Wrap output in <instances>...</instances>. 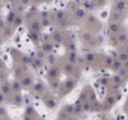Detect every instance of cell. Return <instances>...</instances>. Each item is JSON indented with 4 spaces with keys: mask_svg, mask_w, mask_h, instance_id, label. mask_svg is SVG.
I'll use <instances>...</instances> for the list:
<instances>
[{
    "mask_svg": "<svg viewBox=\"0 0 128 120\" xmlns=\"http://www.w3.org/2000/svg\"><path fill=\"white\" fill-rule=\"evenodd\" d=\"M74 19L76 20H83L84 18H86V11H84V9H79V8H77L76 10H74Z\"/></svg>",
    "mask_w": 128,
    "mask_h": 120,
    "instance_id": "23",
    "label": "cell"
},
{
    "mask_svg": "<svg viewBox=\"0 0 128 120\" xmlns=\"http://www.w3.org/2000/svg\"><path fill=\"white\" fill-rule=\"evenodd\" d=\"M20 83H22V86L24 88V89H30V88H33V85H34V78L30 75V74H24L22 78H20Z\"/></svg>",
    "mask_w": 128,
    "mask_h": 120,
    "instance_id": "6",
    "label": "cell"
},
{
    "mask_svg": "<svg viewBox=\"0 0 128 120\" xmlns=\"http://www.w3.org/2000/svg\"><path fill=\"white\" fill-rule=\"evenodd\" d=\"M5 26H6V21L4 19L0 18V33H3V30L5 29Z\"/></svg>",
    "mask_w": 128,
    "mask_h": 120,
    "instance_id": "35",
    "label": "cell"
},
{
    "mask_svg": "<svg viewBox=\"0 0 128 120\" xmlns=\"http://www.w3.org/2000/svg\"><path fill=\"white\" fill-rule=\"evenodd\" d=\"M16 16H18V13H16L15 10H10V11L8 13L6 18H5L6 25H10V26H13V25H14V21H15V19H16Z\"/></svg>",
    "mask_w": 128,
    "mask_h": 120,
    "instance_id": "18",
    "label": "cell"
},
{
    "mask_svg": "<svg viewBox=\"0 0 128 120\" xmlns=\"http://www.w3.org/2000/svg\"><path fill=\"white\" fill-rule=\"evenodd\" d=\"M25 115H26V116H30V118H36V116H38L35 108L32 106V105H28V106H26V109H25Z\"/></svg>",
    "mask_w": 128,
    "mask_h": 120,
    "instance_id": "24",
    "label": "cell"
},
{
    "mask_svg": "<svg viewBox=\"0 0 128 120\" xmlns=\"http://www.w3.org/2000/svg\"><path fill=\"white\" fill-rule=\"evenodd\" d=\"M62 73H63L62 66H59V65L49 66V69H48V71H46V79H48V80H55V79H59Z\"/></svg>",
    "mask_w": 128,
    "mask_h": 120,
    "instance_id": "3",
    "label": "cell"
},
{
    "mask_svg": "<svg viewBox=\"0 0 128 120\" xmlns=\"http://www.w3.org/2000/svg\"><path fill=\"white\" fill-rule=\"evenodd\" d=\"M108 31L112 34V35H117V34H119L120 31H123V29H122V25L119 24V23H110L109 25H108Z\"/></svg>",
    "mask_w": 128,
    "mask_h": 120,
    "instance_id": "12",
    "label": "cell"
},
{
    "mask_svg": "<svg viewBox=\"0 0 128 120\" xmlns=\"http://www.w3.org/2000/svg\"><path fill=\"white\" fill-rule=\"evenodd\" d=\"M23 23H24V16H23V15H20V14H18V16H16V19H15V21H14L13 28H14V29H16V28L22 26V25H23Z\"/></svg>",
    "mask_w": 128,
    "mask_h": 120,
    "instance_id": "28",
    "label": "cell"
},
{
    "mask_svg": "<svg viewBox=\"0 0 128 120\" xmlns=\"http://www.w3.org/2000/svg\"><path fill=\"white\" fill-rule=\"evenodd\" d=\"M3 5H4V4H3V3H2V0H0V8H2V6H3Z\"/></svg>",
    "mask_w": 128,
    "mask_h": 120,
    "instance_id": "47",
    "label": "cell"
},
{
    "mask_svg": "<svg viewBox=\"0 0 128 120\" xmlns=\"http://www.w3.org/2000/svg\"><path fill=\"white\" fill-rule=\"evenodd\" d=\"M78 59H79V55L77 54V51H67V55H66V61H69L72 64H78Z\"/></svg>",
    "mask_w": 128,
    "mask_h": 120,
    "instance_id": "14",
    "label": "cell"
},
{
    "mask_svg": "<svg viewBox=\"0 0 128 120\" xmlns=\"http://www.w3.org/2000/svg\"><path fill=\"white\" fill-rule=\"evenodd\" d=\"M6 109L3 106V105H0V118H4V116H6Z\"/></svg>",
    "mask_w": 128,
    "mask_h": 120,
    "instance_id": "36",
    "label": "cell"
},
{
    "mask_svg": "<svg viewBox=\"0 0 128 120\" xmlns=\"http://www.w3.org/2000/svg\"><path fill=\"white\" fill-rule=\"evenodd\" d=\"M33 120H43V119H42V118H40V116H36V118H34V119H33Z\"/></svg>",
    "mask_w": 128,
    "mask_h": 120,
    "instance_id": "45",
    "label": "cell"
},
{
    "mask_svg": "<svg viewBox=\"0 0 128 120\" xmlns=\"http://www.w3.org/2000/svg\"><path fill=\"white\" fill-rule=\"evenodd\" d=\"M124 69H126V70H128V60L124 63Z\"/></svg>",
    "mask_w": 128,
    "mask_h": 120,
    "instance_id": "43",
    "label": "cell"
},
{
    "mask_svg": "<svg viewBox=\"0 0 128 120\" xmlns=\"http://www.w3.org/2000/svg\"><path fill=\"white\" fill-rule=\"evenodd\" d=\"M10 96H12V100H10L12 104H14V105H16V106H22V105H23L24 98H23L22 93H13Z\"/></svg>",
    "mask_w": 128,
    "mask_h": 120,
    "instance_id": "11",
    "label": "cell"
},
{
    "mask_svg": "<svg viewBox=\"0 0 128 120\" xmlns=\"http://www.w3.org/2000/svg\"><path fill=\"white\" fill-rule=\"evenodd\" d=\"M14 31H15V29H14L13 26L6 25V26H5V29L3 30V33H2V35H3L4 40H5V39H8V38H10V36L14 34Z\"/></svg>",
    "mask_w": 128,
    "mask_h": 120,
    "instance_id": "21",
    "label": "cell"
},
{
    "mask_svg": "<svg viewBox=\"0 0 128 120\" xmlns=\"http://www.w3.org/2000/svg\"><path fill=\"white\" fill-rule=\"evenodd\" d=\"M118 59L124 64L127 60H128V54H127V51H126V50H119V53H118Z\"/></svg>",
    "mask_w": 128,
    "mask_h": 120,
    "instance_id": "29",
    "label": "cell"
},
{
    "mask_svg": "<svg viewBox=\"0 0 128 120\" xmlns=\"http://www.w3.org/2000/svg\"><path fill=\"white\" fill-rule=\"evenodd\" d=\"M22 89H23V86H22L20 80H18V79L13 80V83H12V90H13V93H22Z\"/></svg>",
    "mask_w": 128,
    "mask_h": 120,
    "instance_id": "22",
    "label": "cell"
},
{
    "mask_svg": "<svg viewBox=\"0 0 128 120\" xmlns=\"http://www.w3.org/2000/svg\"><path fill=\"white\" fill-rule=\"evenodd\" d=\"M0 91H2L5 96H10L12 94H13V90H12V84H9L8 81H5V83H2L0 84Z\"/></svg>",
    "mask_w": 128,
    "mask_h": 120,
    "instance_id": "15",
    "label": "cell"
},
{
    "mask_svg": "<svg viewBox=\"0 0 128 120\" xmlns=\"http://www.w3.org/2000/svg\"><path fill=\"white\" fill-rule=\"evenodd\" d=\"M77 85V80L72 76H68V79L64 81L60 86V90H59V95L60 96H66L67 94H69Z\"/></svg>",
    "mask_w": 128,
    "mask_h": 120,
    "instance_id": "1",
    "label": "cell"
},
{
    "mask_svg": "<svg viewBox=\"0 0 128 120\" xmlns=\"http://www.w3.org/2000/svg\"><path fill=\"white\" fill-rule=\"evenodd\" d=\"M126 51H127V54H128V46H127V48H126Z\"/></svg>",
    "mask_w": 128,
    "mask_h": 120,
    "instance_id": "48",
    "label": "cell"
},
{
    "mask_svg": "<svg viewBox=\"0 0 128 120\" xmlns=\"http://www.w3.org/2000/svg\"><path fill=\"white\" fill-rule=\"evenodd\" d=\"M114 36H116V40H117L118 44H128V34L124 30L120 31L119 34L114 35Z\"/></svg>",
    "mask_w": 128,
    "mask_h": 120,
    "instance_id": "19",
    "label": "cell"
},
{
    "mask_svg": "<svg viewBox=\"0 0 128 120\" xmlns=\"http://www.w3.org/2000/svg\"><path fill=\"white\" fill-rule=\"evenodd\" d=\"M84 59H86V61H87V64H88V63H94L96 59H97V56H96V54H93V53H87V54L84 55Z\"/></svg>",
    "mask_w": 128,
    "mask_h": 120,
    "instance_id": "30",
    "label": "cell"
},
{
    "mask_svg": "<svg viewBox=\"0 0 128 120\" xmlns=\"http://www.w3.org/2000/svg\"><path fill=\"white\" fill-rule=\"evenodd\" d=\"M108 120H113V119H108Z\"/></svg>",
    "mask_w": 128,
    "mask_h": 120,
    "instance_id": "49",
    "label": "cell"
},
{
    "mask_svg": "<svg viewBox=\"0 0 128 120\" xmlns=\"http://www.w3.org/2000/svg\"><path fill=\"white\" fill-rule=\"evenodd\" d=\"M54 20L60 25V26H63L64 24H67V21H68V16H67V13L66 11H63V10H58V11H55V15H54Z\"/></svg>",
    "mask_w": 128,
    "mask_h": 120,
    "instance_id": "7",
    "label": "cell"
},
{
    "mask_svg": "<svg viewBox=\"0 0 128 120\" xmlns=\"http://www.w3.org/2000/svg\"><path fill=\"white\" fill-rule=\"evenodd\" d=\"M80 39L84 41V43H92L94 40V34L89 30H83L80 33Z\"/></svg>",
    "mask_w": 128,
    "mask_h": 120,
    "instance_id": "16",
    "label": "cell"
},
{
    "mask_svg": "<svg viewBox=\"0 0 128 120\" xmlns=\"http://www.w3.org/2000/svg\"><path fill=\"white\" fill-rule=\"evenodd\" d=\"M4 69H5V63L3 61L2 59H0V71H2V70H4Z\"/></svg>",
    "mask_w": 128,
    "mask_h": 120,
    "instance_id": "39",
    "label": "cell"
},
{
    "mask_svg": "<svg viewBox=\"0 0 128 120\" xmlns=\"http://www.w3.org/2000/svg\"><path fill=\"white\" fill-rule=\"evenodd\" d=\"M102 61H103V64H104L106 68H110L112 69L113 63H114V59L112 56H104V60H102Z\"/></svg>",
    "mask_w": 128,
    "mask_h": 120,
    "instance_id": "26",
    "label": "cell"
},
{
    "mask_svg": "<svg viewBox=\"0 0 128 120\" xmlns=\"http://www.w3.org/2000/svg\"><path fill=\"white\" fill-rule=\"evenodd\" d=\"M127 9V4L124 0H116L114 4H113V10L118 11V13H123Z\"/></svg>",
    "mask_w": 128,
    "mask_h": 120,
    "instance_id": "13",
    "label": "cell"
},
{
    "mask_svg": "<svg viewBox=\"0 0 128 120\" xmlns=\"http://www.w3.org/2000/svg\"><path fill=\"white\" fill-rule=\"evenodd\" d=\"M124 66V64L120 61L119 59H114V63H113V66H112V70H114V71H119Z\"/></svg>",
    "mask_w": 128,
    "mask_h": 120,
    "instance_id": "27",
    "label": "cell"
},
{
    "mask_svg": "<svg viewBox=\"0 0 128 120\" xmlns=\"http://www.w3.org/2000/svg\"><path fill=\"white\" fill-rule=\"evenodd\" d=\"M35 58H38V59H44L45 60V58H46V54L40 49V50H36V56Z\"/></svg>",
    "mask_w": 128,
    "mask_h": 120,
    "instance_id": "34",
    "label": "cell"
},
{
    "mask_svg": "<svg viewBox=\"0 0 128 120\" xmlns=\"http://www.w3.org/2000/svg\"><path fill=\"white\" fill-rule=\"evenodd\" d=\"M43 24H42V20L39 16L36 18H33L30 20H28V30L29 33H35V34H40L42 29H43Z\"/></svg>",
    "mask_w": 128,
    "mask_h": 120,
    "instance_id": "2",
    "label": "cell"
},
{
    "mask_svg": "<svg viewBox=\"0 0 128 120\" xmlns=\"http://www.w3.org/2000/svg\"><path fill=\"white\" fill-rule=\"evenodd\" d=\"M35 4H42V3H45V1H52V0H33Z\"/></svg>",
    "mask_w": 128,
    "mask_h": 120,
    "instance_id": "40",
    "label": "cell"
},
{
    "mask_svg": "<svg viewBox=\"0 0 128 120\" xmlns=\"http://www.w3.org/2000/svg\"><path fill=\"white\" fill-rule=\"evenodd\" d=\"M19 1H20V0H9V3H10V4H13V5H18V4H19Z\"/></svg>",
    "mask_w": 128,
    "mask_h": 120,
    "instance_id": "41",
    "label": "cell"
},
{
    "mask_svg": "<svg viewBox=\"0 0 128 120\" xmlns=\"http://www.w3.org/2000/svg\"><path fill=\"white\" fill-rule=\"evenodd\" d=\"M67 120H77V119H76V118H73V116H69Z\"/></svg>",
    "mask_w": 128,
    "mask_h": 120,
    "instance_id": "44",
    "label": "cell"
},
{
    "mask_svg": "<svg viewBox=\"0 0 128 120\" xmlns=\"http://www.w3.org/2000/svg\"><path fill=\"white\" fill-rule=\"evenodd\" d=\"M62 109H63L64 111H66L69 116L74 115V105H66V106H63Z\"/></svg>",
    "mask_w": 128,
    "mask_h": 120,
    "instance_id": "31",
    "label": "cell"
},
{
    "mask_svg": "<svg viewBox=\"0 0 128 120\" xmlns=\"http://www.w3.org/2000/svg\"><path fill=\"white\" fill-rule=\"evenodd\" d=\"M40 49L48 55V54H52L53 50H54V44L52 40H45V41H42L40 44Z\"/></svg>",
    "mask_w": 128,
    "mask_h": 120,
    "instance_id": "10",
    "label": "cell"
},
{
    "mask_svg": "<svg viewBox=\"0 0 128 120\" xmlns=\"http://www.w3.org/2000/svg\"><path fill=\"white\" fill-rule=\"evenodd\" d=\"M33 93L34 94H38V95H44L46 93V86L44 85L43 81H35L33 88H32Z\"/></svg>",
    "mask_w": 128,
    "mask_h": 120,
    "instance_id": "9",
    "label": "cell"
},
{
    "mask_svg": "<svg viewBox=\"0 0 128 120\" xmlns=\"http://www.w3.org/2000/svg\"><path fill=\"white\" fill-rule=\"evenodd\" d=\"M110 80H112V81H113V83H114V84H116L117 86H118V85H120V84L123 83V78H122V76H120L119 74L114 75V76H113V78H112Z\"/></svg>",
    "mask_w": 128,
    "mask_h": 120,
    "instance_id": "32",
    "label": "cell"
},
{
    "mask_svg": "<svg viewBox=\"0 0 128 120\" xmlns=\"http://www.w3.org/2000/svg\"><path fill=\"white\" fill-rule=\"evenodd\" d=\"M58 61H59V58H58L56 55H54L53 53H52V54H48L46 58H45V63H46L49 66L58 65Z\"/></svg>",
    "mask_w": 128,
    "mask_h": 120,
    "instance_id": "17",
    "label": "cell"
},
{
    "mask_svg": "<svg viewBox=\"0 0 128 120\" xmlns=\"http://www.w3.org/2000/svg\"><path fill=\"white\" fill-rule=\"evenodd\" d=\"M50 40L53 41L54 45H60V44H64V41H66V35H64V33L62 30H55L52 34Z\"/></svg>",
    "mask_w": 128,
    "mask_h": 120,
    "instance_id": "4",
    "label": "cell"
},
{
    "mask_svg": "<svg viewBox=\"0 0 128 120\" xmlns=\"http://www.w3.org/2000/svg\"><path fill=\"white\" fill-rule=\"evenodd\" d=\"M30 3H32V0H20L19 1V5H22V6H28V5H30Z\"/></svg>",
    "mask_w": 128,
    "mask_h": 120,
    "instance_id": "37",
    "label": "cell"
},
{
    "mask_svg": "<svg viewBox=\"0 0 128 120\" xmlns=\"http://www.w3.org/2000/svg\"><path fill=\"white\" fill-rule=\"evenodd\" d=\"M60 86H62V83L59 79H55V80H49V89L53 90V91H59L60 90Z\"/></svg>",
    "mask_w": 128,
    "mask_h": 120,
    "instance_id": "20",
    "label": "cell"
},
{
    "mask_svg": "<svg viewBox=\"0 0 128 120\" xmlns=\"http://www.w3.org/2000/svg\"><path fill=\"white\" fill-rule=\"evenodd\" d=\"M33 65H34L36 69H42V68L45 65V60H44V59H38V58H34V59H33Z\"/></svg>",
    "mask_w": 128,
    "mask_h": 120,
    "instance_id": "25",
    "label": "cell"
},
{
    "mask_svg": "<svg viewBox=\"0 0 128 120\" xmlns=\"http://www.w3.org/2000/svg\"><path fill=\"white\" fill-rule=\"evenodd\" d=\"M43 101H44L45 106L49 108V109H55L56 108V99L54 96H52L50 94H48V93H45L43 95Z\"/></svg>",
    "mask_w": 128,
    "mask_h": 120,
    "instance_id": "8",
    "label": "cell"
},
{
    "mask_svg": "<svg viewBox=\"0 0 128 120\" xmlns=\"http://www.w3.org/2000/svg\"><path fill=\"white\" fill-rule=\"evenodd\" d=\"M2 3L3 4H6V3H9V0H2Z\"/></svg>",
    "mask_w": 128,
    "mask_h": 120,
    "instance_id": "46",
    "label": "cell"
},
{
    "mask_svg": "<svg viewBox=\"0 0 128 120\" xmlns=\"http://www.w3.org/2000/svg\"><path fill=\"white\" fill-rule=\"evenodd\" d=\"M6 98H8V96H5L2 91H0V105H3L5 101H8V100H6Z\"/></svg>",
    "mask_w": 128,
    "mask_h": 120,
    "instance_id": "38",
    "label": "cell"
},
{
    "mask_svg": "<svg viewBox=\"0 0 128 120\" xmlns=\"http://www.w3.org/2000/svg\"><path fill=\"white\" fill-rule=\"evenodd\" d=\"M5 40H4V38H3V35H2V33H0V46L3 45V43H4Z\"/></svg>",
    "mask_w": 128,
    "mask_h": 120,
    "instance_id": "42",
    "label": "cell"
},
{
    "mask_svg": "<svg viewBox=\"0 0 128 120\" xmlns=\"http://www.w3.org/2000/svg\"><path fill=\"white\" fill-rule=\"evenodd\" d=\"M62 70H63V73L66 74V75L72 76V75L76 74V71H77L78 69H77V65H76V64H72V63H69V61H64L63 65H62Z\"/></svg>",
    "mask_w": 128,
    "mask_h": 120,
    "instance_id": "5",
    "label": "cell"
},
{
    "mask_svg": "<svg viewBox=\"0 0 128 120\" xmlns=\"http://www.w3.org/2000/svg\"><path fill=\"white\" fill-rule=\"evenodd\" d=\"M68 118H69V115L64 111L63 109L59 110V113H58V120H67Z\"/></svg>",
    "mask_w": 128,
    "mask_h": 120,
    "instance_id": "33",
    "label": "cell"
}]
</instances>
